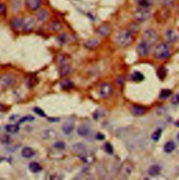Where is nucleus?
I'll use <instances>...</instances> for the list:
<instances>
[{"instance_id": "nucleus-1", "label": "nucleus", "mask_w": 179, "mask_h": 180, "mask_svg": "<svg viewBox=\"0 0 179 180\" xmlns=\"http://www.w3.org/2000/svg\"><path fill=\"white\" fill-rule=\"evenodd\" d=\"M114 40L118 45L125 47L133 42V37L127 30H120L115 34Z\"/></svg>"}, {"instance_id": "nucleus-2", "label": "nucleus", "mask_w": 179, "mask_h": 180, "mask_svg": "<svg viewBox=\"0 0 179 180\" xmlns=\"http://www.w3.org/2000/svg\"><path fill=\"white\" fill-rule=\"evenodd\" d=\"M170 53L169 46L165 43H160L155 47L153 54L157 59H164L169 56Z\"/></svg>"}, {"instance_id": "nucleus-3", "label": "nucleus", "mask_w": 179, "mask_h": 180, "mask_svg": "<svg viewBox=\"0 0 179 180\" xmlns=\"http://www.w3.org/2000/svg\"><path fill=\"white\" fill-rule=\"evenodd\" d=\"M151 15L149 7H139L134 13V18L137 22H144L148 20Z\"/></svg>"}, {"instance_id": "nucleus-4", "label": "nucleus", "mask_w": 179, "mask_h": 180, "mask_svg": "<svg viewBox=\"0 0 179 180\" xmlns=\"http://www.w3.org/2000/svg\"><path fill=\"white\" fill-rule=\"evenodd\" d=\"M157 38L158 36L157 33L154 30L148 29V30H146L143 31L142 36H141V39H142V41L145 42L150 46H152L157 41Z\"/></svg>"}, {"instance_id": "nucleus-5", "label": "nucleus", "mask_w": 179, "mask_h": 180, "mask_svg": "<svg viewBox=\"0 0 179 180\" xmlns=\"http://www.w3.org/2000/svg\"><path fill=\"white\" fill-rule=\"evenodd\" d=\"M16 83V79L10 73H4L0 78V85L4 88H8L13 86Z\"/></svg>"}, {"instance_id": "nucleus-6", "label": "nucleus", "mask_w": 179, "mask_h": 180, "mask_svg": "<svg viewBox=\"0 0 179 180\" xmlns=\"http://www.w3.org/2000/svg\"><path fill=\"white\" fill-rule=\"evenodd\" d=\"M113 91L112 86L109 83H102L99 87V94L102 98H106L109 97Z\"/></svg>"}, {"instance_id": "nucleus-7", "label": "nucleus", "mask_w": 179, "mask_h": 180, "mask_svg": "<svg viewBox=\"0 0 179 180\" xmlns=\"http://www.w3.org/2000/svg\"><path fill=\"white\" fill-rule=\"evenodd\" d=\"M151 47L149 45L147 44L145 42L141 41L138 43L137 47V50L138 54L142 57H146L150 53V50H151Z\"/></svg>"}, {"instance_id": "nucleus-8", "label": "nucleus", "mask_w": 179, "mask_h": 180, "mask_svg": "<svg viewBox=\"0 0 179 180\" xmlns=\"http://www.w3.org/2000/svg\"><path fill=\"white\" fill-rule=\"evenodd\" d=\"M164 39L168 43H174L178 40V36L177 33L173 30H167L164 34Z\"/></svg>"}, {"instance_id": "nucleus-9", "label": "nucleus", "mask_w": 179, "mask_h": 180, "mask_svg": "<svg viewBox=\"0 0 179 180\" xmlns=\"http://www.w3.org/2000/svg\"><path fill=\"white\" fill-rule=\"evenodd\" d=\"M35 25V22L31 18H26L23 20L22 29L26 31H31L33 30Z\"/></svg>"}, {"instance_id": "nucleus-10", "label": "nucleus", "mask_w": 179, "mask_h": 180, "mask_svg": "<svg viewBox=\"0 0 179 180\" xmlns=\"http://www.w3.org/2000/svg\"><path fill=\"white\" fill-rule=\"evenodd\" d=\"M42 0H26V5L31 11H36L41 7Z\"/></svg>"}, {"instance_id": "nucleus-11", "label": "nucleus", "mask_w": 179, "mask_h": 180, "mask_svg": "<svg viewBox=\"0 0 179 180\" xmlns=\"http://www.w3.org/2000/svg\"><path fill=\"white\" fill-rule=\"evenodd\" d=\"M99 40L96 39H91L86 40L83 43V46L85 48L88 49V50H94L96 48L98 45H99Z\"/></svg>"}, {"instance_id": "nucleus-12", "label": "nucleus", "mask_w": 179, "mask_h": 180, "mask_svg": "<svg viewBox=\"0 0 179 180\" xmlns=\"http://www.w3.org/2000/svg\"><path fill=\"white\" fill-rule=\"evenodd\" d=\"M97 33L100 36H106L111 33V28L107 25H102L97 28Z\"/></svg>"}, {"instance_id": "nucleus-13", "label": "nucleus", "mask_w": 179, "mask_h": 180, "mask_svg": "<svg viewBox=\"0 0 179 180\" xmlns=\"http://www.w3.org/2000/svg\"><path fill=\"white\" fill-rule=\"evenodd\" d=\"M72 150L74 153L77 154L78 155H80L86 152V147L84 144L78 143L74 144L73 146H72Z\"/></svg>"}, {"instance_id": "nucleus-14", "label": "nucleus", "mask_w": 179, "mask_h": 180, "mask_svg": "<svg viewBox=\"0 0 179 180\" xmlns=\"http://www.w3.org/2000/svg\"><path fill=\"white\" fill-rule=\"evenodd\" d=\"M90 131V126L86 125V124H82L77 129L78 135L80 137H85V136L88 135Z\"/></svg>"}, {"instance_id": "nucleus-15", "label": "nucleus", "mask_w": 179, "mask_h": 180, "mask_svg": "<svg viewBox=\"0 0 179 180\" xmlns=\"http://www.w3.org/2000/svg\"><path fill=\"white\" fill-rule=\"evenodd\" d=\"M10 25L14 30H19L20 28H22L23 20L21 18L15 17L10 21Z\"/></svg>"}, {"instance_id": "nucleus-16", "label": "nucleus", "mask_w": 179, "mask_h": 180, "mask_svg": "<svg viewBox=\"0 0 179 180\" xmlns=\"http://www.w3.org/2000/svg\"><path fill=\"white\" fill-rule=\"evenodd\" d=\"M131 112L135 116H141L146 112V109L139 106H132Z\"/></svg>"}, {"instance_id": "nucleus-17", "label": "nucleus", "mask_w": 179, "mask_h": 180, "mask_svg": "<svg viewBox=\"0 0 179 180\" xmlns=\"http://www.w3.org/2000/svg\"><path fill=\"white\" fill-rule=\"evenodd\" d=\"M74 124L73 122L71 121H67L62 125V131L65 135H69L74 130Z\"/></svg>"}, {"instance_id": "nucleus-18", "label": "nucleus", "mask_w": 179, "mask_h": 180, "mask_svg": "<svg viewBox=\"0 0 179 180\" xmlns=\"http://www.w3.org/2000/svg\"><path fill=\"white\" fill-rule=\"evenodd\" d=\"M80 160L83 161L85 163H92L94 161V157L92 154H89L88 153H83L79 155Z\"/></svg>"}, {"instance_id": "nucleus-19", "label": "nucleus", "mask_w": 179, "mask_h": 180, "mask_svg": "<svg viewBox=\"0 0 179 180\" xmlns=\"http://www.w3.org/2000/svg\"><path fill=\"white\" fill-rule=\"evenodd\" d=\"M161 168L158 165H152L148 169V174L151 177H156L160 175Z\"/></svg>"}, {"instance_id": "nucleus-20", "label": "nucleus", "mask_w": 179, "mask_h": 180, "mask_svg": "<svg viewBox=\"0 0 179 180\" xmlns=\"http://www.w3.org/2000/svg\"><path fill=\"white\" fill-rule=\"evenodd\" d=\"M71 71H72L71 66L67 64H64L60 69V75H61V76H66V75L71 73Z\"/></svg>"}, {"instance_id": "nucleus-21", "label": "nucleus", "mask_w": 179, "mask_h": 180, "mask_svg": "<svg viewBox=\"0 0 179 180\" xmlns=\"http://www.w3.org/2000/svg\"><path fill=\"white\" fill-rule=\"evenodd\" d=\"M29 168H30L31 172H32L33 173H37L42 170V168L40 164L34 161L30 163V165H29Z\"/></svg>"}, {"instance_id": "nucleus-22", "label": "nucleus", "mask_w": 179, "mask_h": 180, "mask_svg": "<svg viewBox=\"0 0 179 180\" xmlns=\"http://www.w3.org/2000/svg\"><path fill=\"white\" fill-rule=\"evenodd\" d=\"M22 157L29 159L32 157L34 155V152L33 149L30 147H25L24 149L22 150Z\"/></svg>"}, {"instance_id": "nucleus-23", "label": "nucleus", "mask_w": 179, "mask_h": 180, "mask_svg": "<svg viewBox=\"0 0 179 180\" xmlns=\"http://www.w3.org/2000/svg\"><path fill=\"white\" fill-rule=\"evenodd\" d=\"M139 26H138L137 23H131V24H129L128 26V28H127L126 30L132 35V34H137L138 31H139Z\"/></svg>"}, {"instance_id": "nucleus-24", "label": "nucleus", "mask_w": 179, "mask_h": 180, "mask_svg": "<svg viewBox=\"0 0 179 180\" xmlns=\"http://www.w3.org/2000/svg\"><path fill=\"white\" fill-rule=\"evenodd\" d=\"M48 17V12L44 9H41L36 14V18L39 20V21L43 22L46 20Z\"/></svg>"}, {"instance_id": "nucleus-25", "label": "nucleus", "mask_w": 179, "mask_h": 180, "mask_svg": "<svg viewBox=\"0 0 179 180\" xmlns=\"http://www.w3.org/2000/svg\"><path fill=\"white\" fill-rule=\"evenodd\" d=\"M130 78L132 80L134 81V82H141V81L143 80L144 76L141 73L138 71H134L133 73L131 75Z\"/></svg>"}, {"instance_id": "nucleus-26", "label": "nucleus", "mask_w": 179, "mask_h": 180, "mask_svg": "<svg viewBox=\"0 0 179 180\" xmlns=\"http://www.w3.org/2000/svg\"><path fill=\"white\" fill-rule=\"evenodd\" d=\"M176 149V145L174 142L169 141L164 144V151L166 153H171Z\"/></svg>"}, {"instance_id": "nucleus-27", "label": "nucleus", "mask_w": 179, "mask_h": 180, "mask_svg": "<svg viewBox=\"0 0 179 180\" xmlns=\"http://www.w3.org/2000/svg\"><path fill=\"white\" fill-rule=\"evenodd\" d=\"M19 129V126L16 124H8L5 127L6 131L9 133H16L18 131Z\"/></svg>"}, {"instance_id": "nucleus-28", "label": "nucleus", "mask_w": 179, "mask_h": 180, "mask_svg": "<svg viewBox=\"0 0 179 180\" xmlns=\"http://www.w3.org/2000/svg\"><path fill=\"white\" fill-rule=\"evenodd\" d=\"M154 0H136L137 4L139 7H150L153 4Z\"/></svg>"}, {"instance_id": "nucleus-29", "label": "nucleus", "mask_w": 179, "mask_h": 180, "mask_svg": "<svg viewBox=\"0 0 179 180\" xmlns=\"http://www.w3.org/2000/svg\"><path fill=\"white\" fill-rule=\"evenodd\" d=\"M62 29V25L59 21H53L51 23L50 30L52 31H59Z\"/></svg>"}, {"instance_id": "nucleus-30", "label": "nucleus", "mask_w": 179, "mask_h": 180, "mask_svg": "<svg viewBox=\"0 0 179 180\" xmlns=\"http://www.w3.org/2000/svg\"><path fill=\"white\" fill-rule=\"evenodd\" d=\"M172 94V92L171 90L169 89H162V91L160 92V98H162V99H165V98H168L170 95Z\"/></svg>"}, {"instance_id": "nucleus-31", "label": "nucleus", "mask_w": 179, "mask_h": 180, "mask_svg": "<svg viewBox=\"0 0 179 180\" xmlns=\"http://www.w3.org/2000/svg\"><path fill=\"white\" fill-rule=\"evenodd\" d=\"M60 85H61L62 89H69L72 88V86H73V83L68 80H65L60 83Z\"/></svg>"}, {"instance_id": "nucleus-32", "label": "nucleus", "mask_w": 179, "mask_h": 180, "mask_svg": "<svg viewBox=\"0 0 179 180\" xmlns=\"http://www.w3.org/2000/svg\"><path fill=\"white\" fill-rule=\"evenodd\" d=\"M161 134H162V129H159L157 130H155V131L152 133V135H151L152 140L155 141V142H157L159 140H160V138L161 137Z\"/></svg>"}, {"instance_id": "nucleus-33", "label": "nucleus", "mask_w": 179, "mask_h": 180, "mask_svg": "<svg viewBox=\"0 0 179 180\" xmlns=\"http://www.w3.org/2000/svg\"><path fill=\"white\" fill-rule=\"evenodd\" d=\"M157 73L158 77L160 78L161 80H163L164 78L166 77L167 70L164 67H161L158 69Z\"/></svg>"}, {"instance_id": "nucleus-34", "label": "nucleus", "mask_w": 179, "mask_h": 180, "mask_svg": "<svg viewBox=\"0 0 179 180\" xmlns=\"http://www.w3.org/2000/svg\"><path fill=\"white\" fill-rule=\"evenodd\" d=\"M104 150L106 152L109 154H112L114 153V148H113L112 145L109 143H106L104 145Z\"/></svg>"}, {"instance_id": "nucleus-35", "label": "nucleus", "mask_w": 179, "mask_h": 180, "mask_svg": "<svg viewBox=\"0 0 179 180\" xmlns=\"http://www.w3.org/2000/svg\"><path fill=\"white\" fill-rule=\"evenodd\" d=\"M57 41H58L60 44L64 45L65 43H66V41H67V36H66L65 34H62L57 36Z\"/></svg>"}, {"instance_id": "nucleus-36", "label": "nucleus", "mask_w": 179, "mask_h": 180, "mask_svg": "<svg viewBox=\"0 0 179 180\" xmlns=\"http://www.w3.org/2000/svg\"><path fill=\"white\" fill-rule=\"evenodd\" d=\"M54 147L57 149L62 150V149H65L66 144L65 143H63V142H57V143L54 144Z\"/></svg>"}, {"instance_id": "nucleus-37", "label": "nucleus", "mask_w": 179, "mask_h": 180, "mask_svg": "<svg viewBox=\"0 0 179 180\" xmlns=\"http://www.w3.org/2000/svg\"><path fill=\"white\" fill-rule=\"evenodd\" d=\"M1 141L2 143H4L5 144H8L11 143V138L8 135H3L1 138Z\"/></svg>"}, {"instance_id": "nucleus-38", "label": "nucleus", "mask_w": 179, "mask_h": 180, "mask_svg": "<svg viewBox=\"0 0 179 180\" xmlns=\"http://www.w3.org/2000/svg\"><path fill=\"white\" fill-rule=\"evenodd\" d=\"M162 4L165 5V6H170L174 4L175 0H158Z\"/></svg>"}, {"instance_id": "nucleus-39", "label": "nucleus", "mask_w": 179, "mask_h": 180, "mask_svg": "<svg viewBox=\"0 0 179 180\" xmlns=\"http://www.w3.org/2000/svg\"><path fill=\"white\" fill-rule=\"evenodd\" d=\"M171 101H172V104H174V105H178L179 104V94H175L174 97H172Z\"/></svg>"}, {"instance_id": "nucleus-40", "label": "nucleus", "mask_w": 179, "mask_h": 180, "mask_svg": "<svg viewBox=\"0 0 179 180\" xmlns=\"http://www.w3.org/2000/svg\"><path fill=\"white\" fill-rule=\"evenodd\" d=\"M6 12H7V7L4 4L0 2V15L5 14Z\"/></svg>"}, {"instance_id": "nucleus-41", "label": "nucleus", "mask_w": 179, "mask_h": 180, "mask_svg": "<svg viewBox=\"0 0 179 180\" xmlns=\"http://www.w3.org/2000/svg\"><path fill=\"white\" fill-rule=\"evenodd\" d=\"M34 110V112H35L36 114H37L39 116H41V117H45L46 116L44 112L41 109H40L39 108H35Z\"/></svg>"}, {"instance_id": "nucleus-42", "label": "nucleus", "mask_w": 179, "mask_h": 180, "mask_svg": "<svg viewBox=\"0 0 179 180\" xmlns=\"http://www.w3.org/2000/svg\"><path fill=\"white\" fill-rule=\"evenodd\" d=\"M115 83H116L117 85H119V86L123 85V84L124 83V77L123 76L117 77L116 79H115Z\"/></svg>"}, {"instance_id": "nucleus-43", "label": "nucleus", "mask_w": 179, "mask_h": 180, "mask_svg": "<svg viewBox=\"0 0 179 180\" xmlns=\"http://www.w3.org/2000/svg\"><path fill=\"white\" fill-rule=\"evenodd\" d=\"M32 120H34V117H32V116H27V117H23L22 120H21V121H20V122L22 123V122H24L25 121H30Z\"/></svg>"}, {"instance_id": "nucleus-44", "label": "nucleus", "mask_w": 179, "mask_h": 180, "mask_svg": "<svg viewBox=\"0 0 179 180\" xmlns=\"http://www.w3.org/2000/svg\"><path fill=\"white\" fill-rule=\"evenodd\" d=\"M97 138L99 139V140H103L104 138V135H103L102 133H97Z\"/></svg>"}, {"instance_id": "nucleus-45", "label": "nucleus", "mask_w": 179, "mask_h": 180, "mask_svg": "<svg viewBox=\"0 0 179 180\" xmlns=\"http://www.w3.org/2000/svg\"><path fill=\"white\" fill-rule=\"evenodd\" d=\"M3 108H4V106H2V105H1V104H0V110H1Z\"/></svg>"}, {"instance_id": "nucleus-46", "label": "nucleus", "mask_w": 179, "mask_h": 180, "mask_svg": "<svg viewBox=\"0 0 179 180\" xmlns=\"http://www.w3.org/2000/svg\"><path fill=\"white\" fill-rule=\"evenodd\" d=\"M177 140H178V142H179V133H178V135H177Z\"/></svg>"}, {"instance_id": "nucleus-47", "label": "nucleus", "mask_w": 179, "mask_h": 180, "mask_svg": "<svg viewBox=\"0 0 179 180\" xmlns=\"http://www.w3.org/2000/svg\"><path fill=\"white\" fill-rule=\"evenodd\" d=\"M176 125H177V126H179V121H178V122L176 123Z\"/></svg>"}]
</instances>
